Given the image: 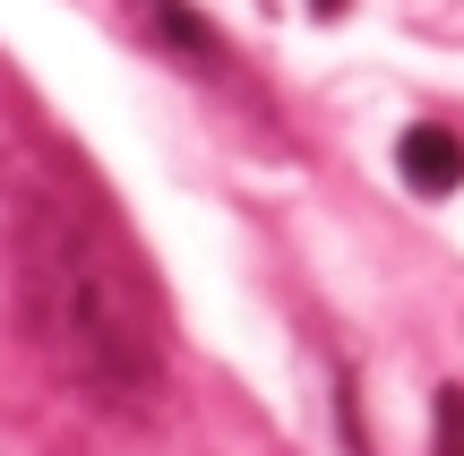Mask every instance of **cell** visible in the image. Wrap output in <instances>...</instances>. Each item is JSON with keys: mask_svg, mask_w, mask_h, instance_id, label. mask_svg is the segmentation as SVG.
<instances>
[{"mask_svg": "<svg viewBox=\"0 0 464 456\" xmlns=\"http://www.w3.org/2000/svg\"><path fill=\"white\" fill-rule=\"evenodd\" d=\"M26 310L44 362L78 396L112 413H147L164 388V344H155V302L121 241L86 216L78 199H34L26 216Z\"/></svg>", "mask_w": 464, "mask_h": 456, "instance_id": "6da1fadb", "label": "cell"}, {"mask_svg": "<svg viewBox=\"0 0 464 456\" xmlns=\"http://www.w3.org/2000/svg\"><path fill=\"white\" fill-rule=\"evenodd\" d=\"M396 172L421 189V199H448V189L464 181V147H456V130H439V121L404 130V147H396Z\"/></svg>", "mask_w": 464, "mask_h": 456, "instance_id": "3957f363", "label": "cell"}, {"mask_svg": "<svg viewBox=\"0 0 464 456\" xmlns=\"http://www.w3.org/2000/svg\"><path fill=\"white\" fill-rule=\"evenodd\" d=\"M121 9H130V26L147 34L164 61H181V69H224V61H232V52H224V34L207 26L189 0H121Z\"/></svg>", "mask_w": 464, "mask_h": 456, "instance_id": "7a4b0ae2", "label": "cell"}, {"mask_svg": "<svg viewBox=\"0 0 464 456\" xmlns=\"http://www.w3.org/2000/svg\"><path fill=\"white\" fill-rule=\"evenodd\" d=\"M310 9H318V17H335V9H344V0H310Z\"/></svg>", "mask_w": 464, "mask_h": 456, "instance_id": "5b68a950", "label": "cell"}, {"mask_svg": "<svg viewBox=\"0 0 464 456\" xmlns=\"http://www.w3.org/2000/svg\"><path fill=\"white\" fill-rule=\"evenodd\" d=\"M430 456H464V388H439V440Z\"/></svg>", "mask_w": 464, "mask_h": 456, "instance_id": "277c9868", "label": "cell"}]
</instances>
